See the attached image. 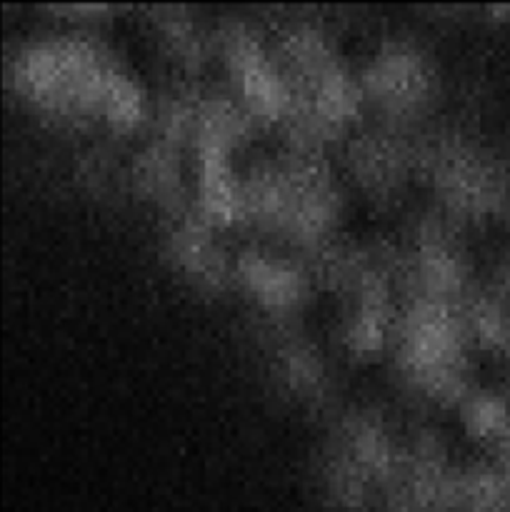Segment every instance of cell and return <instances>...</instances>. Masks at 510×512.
Instances as JSON below:
<instances>
[{
	"instance_id": "6da1fadb",
	"label": "cell",
	"mask_w": 510,
	"mask_h": 512,
	"mask_svg": "<svg viewBox=\"0 0 510 512\" xmlns=\"http://www.w3.org/2000/svg\"><path fill=\"white\" fill-rule=\"evenodd\" d=\"M503 285H505V295H508V300H510V265H508V268H505V275H503Z\"/></svg>"
}]
</instances>
